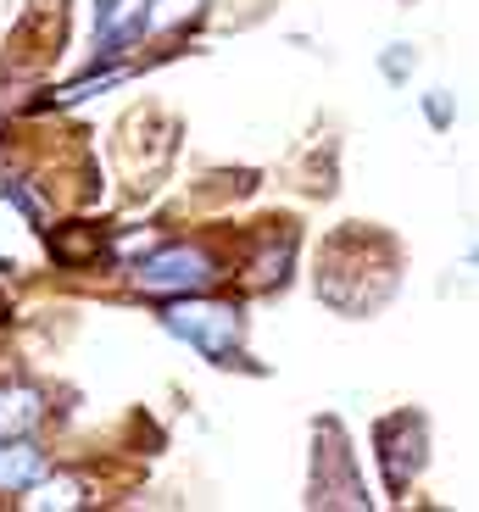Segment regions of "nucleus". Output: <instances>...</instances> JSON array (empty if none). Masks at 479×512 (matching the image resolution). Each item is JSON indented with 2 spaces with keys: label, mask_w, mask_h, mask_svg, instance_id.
<instances>
[{
  "label": "nucleus",
  "mask_w": 479,
  "mask_h": 512,
  "mask_svg": "<svg viewBox=\"0 0 479 512\" xmlns=\"http://www.w3.org/2000/svg\"><path fill=\"white\" fill-rule=\"evenodd\" d=\"M424 112H429V123H435V128H446V123H452V117H457V106L446 101V90H435V95H429V101H424Z\"/></svg>",
  "instance_id": "f8f14e48"
},
{
  "label": "nucleus",
  "mask_w": 479,
  "mask_h": 512,
  "mask_svg": "<svg viewBox=\"0 0 479 512\" xmlns=\"http://www.w3.org/2000/svg\"><path fill=\"white\" fill-rule=\"evenodd\" d=\"M318 435H324V451H318V457L329 462V474L312 468V501H318V507H368L363 485L351 479V451H346V440H340V429L324 423Z\"/></svg>",
  "instance_id": "20e7f679"
},
{
  "label": "nucleus",
  "mask_w": 479,
  "mask_h": 512,
  "mask_svg": "<svg viewBox=\"0 0 479 512\" xmlns=\"http://www.w3.org/2000/svg\"><path fill=\"white\" fill-rule=\"evenodd\" d=\"M28 507H84V479H73V474L45 479V485L28 496Z\"/></svg>",
  "instance_id": "1a4fd4ad"
},
{
  "label": "nucleus",
  "mask_w": 479,
  "mask_h": 512,
  "mask_svg": "<svg viewBox=\"0 0 479 512\" xmlns=\"http://www.w3.org/2000/svg\"><path fill=\"white\" fill-rule=\"evenodd\" d=\"M223 279L218 256L207 251V245H162V251H151L134 268V290L140 295H156V301H179V295H207L212 284Z\"/></svg>",
  "instance_id": "f257e3e1"
},
{
  "label": "nucleus",
  "mask_w": 479,
  "mask_h": 512,
  "mask_svg": "<svg viewBox=\"0 0 479 512\" xmlns=\"http://www.w3.org/2000/svg\"><path fill=\"white\" fill-rule=\"evenodd\" d=\"M117 17H123V0H95V34H106Z\"/></svg>",
  "instance_id": "ddd939ff"
},
{
  "label": "nucleus",
  "mask_w": 479,
  "mask_h": 512,
  "mask_svg": "<svg viewBox=\"0 0 479 512\" xmlns=\"http://www.w3.org/2000/svg\"><path fill=\"white\" fill-rule=\"evenodd\" d=\"M45 418V396L34 384H0V440H23Z\"/></svg>",
  "instance_id": "39448f33"
},
{
  "label": "nucleus",
  "mask_w": 479,
  "mask_h": 512,
  "mask_svg": "<svg viewBox=\"0 0 479 512\" xmlns=\"http://www.w3.org/2000/svg\"><path fill=\"white\" fill-rule=\"evenodd\" d=\"M207 0H145V34H173V28L201 23Z\"/></svg>",
  "instance_id": "6e6552de"
},
{
  "label": "nucleus",
  "mask_w": 479,
  "mask_h": 512,
  "mask_svg": "<svg viewBox=\"0 0 479 512\" xmlns=\"http://www.w3.org/2000/svg\"><path fill=\"white\" fill-rule=\"evenodd\" d=\"M45 474V451L34 440H0V490H28L34 479Z\"/></svg>",
  "instance_id": "0eeeda50"
},
{
  "label": "nucleus",
  "mask_w": 479,
  "mask_h": 512,
  "mask_svg": "<svg viewBox=\"0 0 479 512\" xmlns=\"http://www.w3.org/2000/svg\"><path fill=\"white\" fill-rule=\"evenodd\" d=\"M468 262H479V251H474V256H468Z\"/></svg>",
  "instance_id": "4468645a"
},
{
  "label": "nucleus",
  "mask_w": 479,
  "mask_h": 512,
  "mask_svg": "<svg viewBox=\"0 0 479 512\" xmlns=\"http://www.w3.org/2000/svg\"><path fill=\"white\" fill-rule=\"evenodd\" d=\"M374 446H379V462H385V485L390 496H402L413 485V474L424 468V418L418 412H396L374 429Z\"/></svg>",
  "instance_id": "7ed1b4c3"
},
{
  "label": "nucleus",
  "mask_w": 479,
  "mask_h": 512,
  "mask_svg": "<svg viewBox=\"0 0 479 512\" xmlns=\"http://www.w3.org/2000/svg\"><path fill=\"white\" fill-rule=\"evenodd\" d=\"M290 262H296V234H279V245H273V234L262 240V251L246 262V284L251 290H273V284L290 279Z\"/></svg>",
  "instance_id": "423d86ee"
},
{
  "label": "nucleus",
  "mask_w": 479,
  "mask_h": 512,
  "mask_svg": "<svg viewBox=\"0 0 479 512\" xmlns=\"http://www.w3.org/2000/svg\"><path fill=\"white\" fill-rule=\"evenodd\" d=\"M162 323H168V334H179L184 346H195L207 362H218V368L240 362V307H229V301H212V295H179Z\"/></svg>",
  "instance_id": "f03ea898"
},
{
  "label": "nucleus",
  "mask_w": 479,
  "mask_h": 512,
  "mask_svg": "<svg viewBox=\"0 0 479 512\" xmlns=\"http://www.w3.org/2000/svg\"><path fill=\"white\" fill-rule=\"evenodd\" d=\"M0 195H6V201H12V206L23 212L28 223H45V206L34 201V190H28L23 179H0Z\"/></svg>",
  "instance_id": "9d476101"
},
{
  "label": "nucleus",
  "mask_w": 479,
  "mask_h": 512,
  "mask_svg": "<svg viewBox=\"0 0 479 512\" xmlns=\"http://www.w3.org/2000/svg\"><path fill=\"white\" fill-rule=\"evenodd\" d=\"M407 73H413V56H407V45H390V56H385V78H390V84H402Z\"/></svg>",
  "instance_id": "9b49d317"
}]
</instances>
